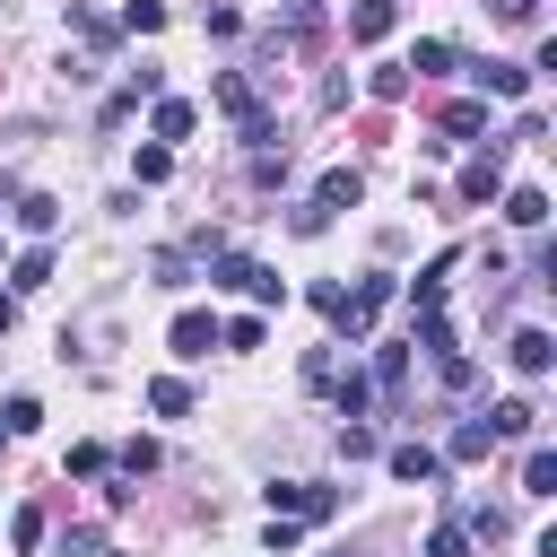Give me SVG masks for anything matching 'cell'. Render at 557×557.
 I'll list each match as a JSON object with an SVG mask.
<instances>
[{"instance_id":"obj_4","label":"cell","mask_w":557,"mask_h":557,"mask_svg":"<svg viewBox=\"0 0 557 557\" xmlns=\"http://www.w3.org/2000/svg\"><path fill=\"white\" fill-rule=\"evenodd\" d=\"M496 191H505V157H496V139H487V148L470 157V174H461V200H470V209H487Z\"/></svg>"},{"instance_id":"obj_2","label":"cell","mask_w":557,"mask_h":557,"mask_svg":"<svg viewBox=\"0 0 557 557\" xmlns=\"http://www.w3.org/2000/svg\"><path fill=\"white\" fill-rule=\"evenodd\" d=\"M270 513H287V522H331V513H339V487H331V479H278V487H270Z\"/></svg>"},{"instance_id":"obj_33","label":"cell","mask_w":557,"mask_h":557,"mask_svg":"<svg viewBox=\"0 0 557 557\" xmlns=\"http://www.w3.org/2000/svg\"><path fill=\"white\" fill-rule=\"evenodd\" d=\"M122 470H131V479H148V470H157V444H148V435H139V444H122Z\"/></svg>"},{"instance_id":"obj_7","label":"cell","mask_w":557,"mask_h":557,"mask_svg":"<svg viewBox=\"0 0 557 557\" xmlns=\"http://www.w3.org/2000/svg\"><path fill=\"white\" fill-rule=\"evenodd\" d=\"M470 78H479V96H531L522 61H470Z\"/></svg>"},{"instance_id":"obj_36","label":"cell","mask_w":557,"mask_h":557,"mask_svg":"<svg viewBox=\"0 0 557 557\" xmlns=\"http://www.w3.org/2000/svg\"><path fill=\"white\" fill-rule=\"evenodd\" d=\"M9 209H17V183H9V174H0V218H9Z\"/></svg>"},{"instance_id":"obj_20","label":"cell","mask_w":557,"mask_h":557,"mask_svg":"<svg viewBox=\"0 0 557 557\" xmlns=\"http://www.w3.org/2000/svg\"><path fill=\"white\" fill-rule=\"evenodd\" d=\"M487 131V104H444V139H479Z\"/></svg>"},{"instance_id":"obj_25","label":"cell","mask_w":557,"mask_h":557,"mask_svg":"<svg viewBox=\"0 0 557 557\" xmlns=\"http://www.w3.org/2000/svg\"><path fill=\"white\" fill-rule=\"evenodd\" d=\"M435 383H444V392H470V383H479V366L453 348V357H435Z\"/></svg>"},{"instance_id":"obj_26","label":"cell","mask_w":557,"mask_h":557,"mask_svg":"<svg viewBox=\"0 0 557 557\" xmlns=\"http://www.w3.org/2000/svg\"><path fill=\"white\" fill-rule=\"evenodd\" d=\"M366 87H374V96H383V104H400V96H409V70H400V61H383V70H374V78H366Z\"/></svg>"},{"instance_id":"obj_22","label":"cell","mask_w":557,"mask_h":557,"mask_svg":"<svg viewBox=\"0 0 557 557\" xmlns=\"http://www.w3.org/2000/svg\"><path fill=\"white\" fill-rule=\"evenodd\" d=\"M426 557H470V522H435L426 531Z\"/></svg>"},{"instance_id":"obj_13","label":"cell","mask_w":557,"mask_h":557,"mask_svg":"<svg viewBox=\"0 0 557 557\" xmlns=\"http://www.w3.org/2000/svg\"><path fill=\"white\" fill-rule=\"evenodd\" d=\"M331 392H339V418H374V374H331Z\"/></svg>"},{"instance_id":"obj_1","label":"cell","mask_w":557,"mask_h":557,"mask_svg":"<svg viewBox=\"0 0 557 557\" xmlns=\"http://www.w3.org/2000/svg\"><path fill=\"white\" fill-rule=\"evenodd\" d=\"M209 287H226V296H252V305H287L278 270H261L252 252H209Z\"/></svg>"},{"instance_id":"obj_3","label":"cell","mask_w":557,"mask_h":557,"mask_svg":"<svg viewBox=\"0 0 557 557\" xmlns=\"http://www.w3.org/2000/svg\"><path fill=\"white\" fill-rule=\"evenodd\" d=\"M505 366H513V374H522V383H540V374H548V366H557V339H548V331H540V322H531V331H513V339H505Z\"/></svg>"},{"instance_id":"obj_37","label":"cell","mask_w":557,"mask_h":557,"mask_svg":"<svg viewBox=\"0 0 557 557\" xmlns=\"http://www.w3.org/2000/svg\"><path fill=\"white\" fill-rule=\"evenodd\" d=\"M331 557H357V548H331Z\"/></svg>"},{"instance_id":"obj_10","label":"cell","mask_w":557,"mask_h":557,"mask_svg":"<svg viewBox=\"0 0 557 557\" xmlns=\"http://www.w3.org/2000/svg\"><path fill=\"white\" fill-rule=\"evenodd\" d=\"M165 339H174V357H209V348H218V322H209V313H174Z\"/></svg>"},{"instance_id":"obj_11","label":"cell","mask_w":557,"mask_h":557,"mask_svg":"<svg viewBox=\"0 0 557 557\" xmlns=\"http://www.w3.org/2000/svg\"><path fill=\"white\" fill-rule=\"evenodd\" d=\"M505 218L540 235V226H548V191H540V183H513V191H505Z\"/></svg>"},{"instance_id":"obj_31","label":"cell","mask_w":557,"mask_h":557,"mask_svg":"<svg viewBox=\"0 0 557 557\" xmlns=\"http://www.w3.org/2000/svg\"><path fill=\"white\" fill-rule=\"evenodd\" d=\"M252 183H287V148H252Z\"/></svg>"},{"instance_id":"obj_35","label":"cell","mask_w":557,"mask_h":557,"mask_svg":"<svg viewBox=\"0 0 557 557\" xmlns=\"http://www.w3.org/2000/svg\"><path fill=\"white\" fill-rule=\"evenodd\" d=\"M9 322H17V296H9V287H0V339H9Z\"/></svg>"},{"instance_id":"obj_15","label":"cell","mask_w":557,"mask_h":557,"mask_svg":"<svg viewBox=\"0 0 557 557\" xmlns=\"http://www.w3.org/2000/svg\"><path fill=\"white\" fill-rule=\"evenodd\" d=\"M531 426H540L531 400H496V409H487V435H496V444H505V435H531Z\"/></svg>"},{"instance_id":"obj_27","label":"cell","mask_w":557,"mask_h":557,"mask_svg":"<svg viewBox=\"0 0 557 557\" xmlns=\"http://www.w3.org/2000/svg\"><path fill=\"white\" fill-rule=\"evenodd\" d=\"M0 426H9V435H35V426H44V409H35V400H26V392H17V400H9V409H0Z\"/></svg>"},{"instance_id":"obj_19","label":"cell","mask_w":557,"mask_h":557,"mask_svg":"<svg viewBox=\"0 0 557 557\" xmlns=\"http://www.w3.org/2000/svg\"><path fill=\"white\" fill-rule=\"evenodd\" d=\"M453 61H461V52H453L444 35H426V44H418V52L400 61V70H418V78H435V70H453Z\"/></svg>"},{"instance_id":"obj_24","label":"cell","mask_w":557,"mask_h":557,"mask_svg":"<svg viewBox=\"0 0 557 557\" xmlns=\"http://www.w3.org/2000/svg\"><path fill=\"white\" fill-rule=\"evenodd\" d=\"M131 174H139V183H165V174H174V148H157V139H148V148L131 157Z\"/></svg>"},{"instance_id":"obj_21","label":"cell","mask_w":557,"mask_h":557,"mask_svg":"<svg viewBox=\"0 0 557 557\" xmlns=\"http://www.w3.org/2000/svg\"><path fill=\"white\" fill-rule=\"evenodd\" d=\"M339 453H348V461H366V453H383V435H374L366 418H339Z\"/></svg>"},{"instance_id":"obj_12","label":"cell","mask_w":557,"mask_h":557,"mask_svg":"<svg viewBox=\"0 0 557 557\" xmlns=\"http://www.w3.org/2000/svg\"><path fill=\"white\" fill-rule=\"evenodd\" d=\"M44 278H52V252H44V244H26V252L9 261V296H35Z\"/></svg>"},{"instance_id":"obj_23","label":"cell","mask_w":557,"mask_h":557,"mask_svg":"<svg viewBox=\"0 0 557 557\" xmlns=\"http://www.w3.org/2000/svg\"><path fill=\"white\" fill-rule=\"evenodd\" d=\"M157 26H165V0H131L122 9V35H157Z\"/></svg>"},{"instance_id":"obj_32","label":"cell","mask_w":557,"mask_h":557,"mask_svg":"<svg viewBox=\"0 0 557 557\" xmlns=\"http://www.w3.org/2000/svg\"><path fill=\"white\" fill-rule=\"evenodd\" d=\"M218 339H226V348H261V313H235Z\"/></svg>"},{"instance_id":"obj_38","label":"cell","mask_w":557,"mask_h":557,"mask_svg":"<svg viewBox=\"0 0 557 557\" xmlns=\"http://www.w3.org/2000/svg\"><path fill=\"white\" fill-rule=\"evenodd\" d=\"M0 435H9V426H0Z\"/></svg>"},{"instance_id":"obj_34","label":"cell","mask_w":557,"mask_h":557,"mask_svg":"<svg viewBox=\"0 0 557 557\" xmlns=\"http://www.w3.org/2000/svg\"><path fill=\"white\" fill-rule=\"evenodd\" d=\"M531 9H540V0H496V17H531Z\"/></svg>"},{"instance_id":"obj_8","label":"cell","mask_w":557,"mask_h":557,"mask_svg":"<svg viewBox=\"0 0 557 557\" xmlns=\"http://www.w3.org/2000/svg\"><path fill=\"white\" fill-rule=\"evenodd\" d=\"M191 122H200V113H191L183 96H157V113H148V131H157V148H174V139H191Z\"/></svg>"},{"instance_id":"obj_17","label":"cell","mask_w":557,"mask_h":557,"mask_svg":"<svg viewBox=\"0 0 557 557\" xmlns=\"http://www.w3.org/2000/svg\"><path fill=\"white\" fill-rule=\"evenodd\" d=\"M522 496H557V453H548V444L522 453Z\"/></svg>"},{"instance_id":"obj_5","label":"cell","mask_w":557,"mask_h":557,"mask_svg":"<svg viewBox=\"0 0 557 557\" xmlns=\"http://www.w3.org/2000/svg\"><path fill=\"white\" fill-rule=\"evenodd\" d=\"M366 200V174L357 165H322V183H313V209L331 218V209H357Z\"/></svg>"},{"instance_id":"obj_29","label":"cell","mask_w":557,"mask_h":557,"mask_svg":"<svg viewBox=\"0 0 557 557\" xmlns=\"http://www.w3.org/2000/svg\"><path fill=\"white\" fill-rule=\"evenodd\" d=\"M296 540H305V522H287V513H270V531H261V548H270V557H287Z\"/></svg>"},{"instance_id":"obj_9","label":"cell","mask_w":557,"mask_h":557,"mask_svg":"<svg viewBox=\"0 0 557 557\" xmlns=\"http://www.w3.org/2000/svg\"><path fill=\"white\" fill-rule=\"evenodd\" d=\"M9 218H17V226H26L35 244H44V235L61 226V200H52V191H17V209H9Z\"/></svg>"},{"instance_id":"obj_30","label":"cell","mask_w":557,"mask_h":557,"mask_svg":"<svg viewBox=\"0 0 557 557\" xmlns=\"http://www.w3.org/2000/svg\"><path fill=\"white\" fill-rule=\"evenodd\" d=\"M70 26H78V35H87V44H96V52H104V44H113V17H96V9H70Z\"/></svg>"},{"instance_id":"obj_6","label":"cell","mask_w":557,"mask_h":557,"mask_svg":"<svg viewBox=\"0 0 557 557\" xmlns=\"http://www.w3.org/2000/svg\"><path fill=\"white\" fill-rule=\"evenodd\" d=\"M383 461H392V479H409V487H426V479H444V453H435V444H418V435H409V444H392Z\"/></svg>"},{"instance_id":"obj_18","label":"cell","mask_w":557,"mask_h":557,"mask_svg":"<svg viewBox=\"0 0 557 557\" xmlns=\"http://www.w3.org/2000/svg\"><path fill=\"white\" fill-rule=\"evenodd\" d=\"M148 409H157V418H183V409H191V383H183V374H157V383H148Z\"/></svg>"},{"instance_id":"obj_14","label":"cell","mask_w":557,"mask_h":557,"mask_svg":"<svg viewBox=\"0 0 557 557\" xmlns=\"http://www.w3.org/2000/svg\"><path fill=\"white\" fill-rule=\"evenodd\" d=\"M348 35H357V44H383V35H392V0H357V9H348Z\"/></svg>"},{"instance_id":"obj_16","label":"cell","mask_w":557,"mask_h":557,"mask_svg":"<svg viewBox=\"0 0 557 557\" xmlns=\"http://www.w3.org/2000/svg\"><path fill=\"white\" fill-rule=\"evenodd\" d=\"M444 453H453V461H487V453H496V435H487V418H461Z\"/></svg>"},{"instance_id":"obj_28","label":"cell","mask_w":557,"mask_h":557,"mask_svg":"<svg viewBox=\"0 0 557 557\" xmlns=\"http://www.w3.org/2000/svg\"><path fill=\"white\" fill-rule=\"evenodd\" d=\"M9 540H17V548H44V505H17V522H9Z\"/></svg>"}]
</instances>
